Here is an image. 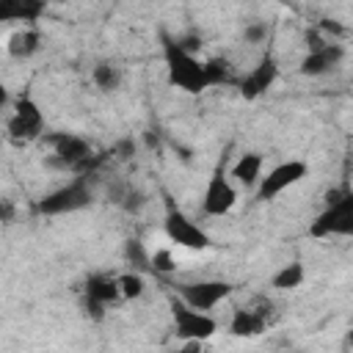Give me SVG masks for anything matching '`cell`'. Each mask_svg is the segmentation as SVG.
<instances>
[{
    "instance_id": "6da1fadb",
    "label": "cell",
    "mask_w": 353,
    "mask_h": 353,
    "mask_svg": "<svg viewBox=\"0 0 353 353\" xmlns=\"http://www.w3.org/2000/svg\"><path fill=\"white\" fill-rule=\"evenodd\" d=\"M163 55H165V69H168L171 85H176L188 94H201L204 88H210L207 63L199 61L196 52H190L179 41H171L168 36H163Z\"/></svg>"
},
{
    "instance_id": "7a4b0ae2",
    "label": "cell",
    "mask_w": 353,
    "mask_h": 353,
    "mask_svg": "<svg viewBox=\"0 0 353 353\" xmlns=\"http://www.w3.org/2000/svg\"><path fill=\"white\" fill-rule=\"evenodd\" d=\"M312 237H353V190H328L323 212L309 226Z\"/></svg>"
},
{
    "instance_id": "3957f363",
    "label": "cell",
    "mask_w": 353,
    "mask_h": 353,
    "mask_svg": "<svg viewBox=\"0 0 353 353\" xmlns=\"http://www.w3.org/2000/svg\"><path fill=\"white\" fill-rule=\"evenodd\" d=\"M171 317H174L176 336L185 339V342H190V339L204 342V339H210L218 331V323H215V317L210 312L193 309L182 298H171Z\"/></svg>"
},
{
    "instance_id": "277c9868",
    "label": "cell",
    "mask_w": 353,
    "mask_h": 353,
    "mask_svg": "<svg viewBox=\"0 0 353 353\" xmlns=\"http://www.w3.org/2000/svg\"><path fill=\"white\" fill-rule=\"evenodd\" d=\"M91 201H94V196H91L88 182H85L83 176H77V179H72L69 185H63V188L47 193V196L36 204V210L44 212V215H63V212H77V210L88 207Z\"/></svg>"
},
{
    "instance_id": "5b68a950",
    "label": "cell",
    "mask_w": 353,
    "mask_h": 353,
    "mask_svg": "<svg viewBox=\"0 0 353 353\" xmlns=\"http://www.w3.org/2000/svg\"><path fill=\"white\" fill-rule=\"evenodd\" d=\"M6 130L14 141H33L41 135L44 130V116L39 110V105L33 102L30 94H19L14 102V110L6 121Z\"/></svg>"
},
{
    "instance_id": "8992f818",
    "label": "cell",
    "mask_w": 353,
    "mask_h": 353,
    "mask_svg": "<svg viewBox=\"0 0 353 353\" xmlns=\"http://www.w3.org/2000/svg\"><path fill=\"white\" fill-rule=\"evenodd\" d=\"M306 171H309V165H306L303 160H284V163L273 165V168L259 179V185H256V199H259V201H273L281 190L298 185V182L306 176Z\"/></svg>"
},
{
    "instance_id": "52a82bcc",
    "label": "cell",
    "mask_w": 353,
    "mask_h": 353,
    "mask_svg": "<svg viewBox=\"0 0 353 353\" xmlns=\"http://www.w3.org/2000/svg\"><path fill=\"white\" fill-rule=\"evenodd\" d=\"M52 143V157L50 163L55 168H72V171H83V165L94 157L91 154V146L77 138V135H69V132H61V135H52L47 138Z\"/></svg>"
},
{
    "instance_id": "ba28073f",
    "label": "cell",
    "mask_w": 353,
    "mask_h": 353,
    "mask_svg": "<svg viewBox=\"0 0 353 353\" xmlns=\"http://www.w3.org/2000/svg\"><path fill=\"white\" fill-rule=\"evenodd\" d=\"M229 292H232V284L221 281V279L179 284V298L185 303H190L193 309H201V312H212L223 298H229Z\"/></svg>"
},
{
    "instance_id": "9c48e42d",
    "label": "cell",
    "mask_w": 353,
    "mask_h": 353,
    "mask_svg": "<svg viewBox=\"0 0 353 353\" xmlns=\"http://www.w3.org/2000/svg\"><path fill=\"white\" fill-rule=\"evenodd\" d=\"M234 204H237V190H234L232 179L226 176L223 168H215L212 176H210V182H207V190H204V199H201V210H204L207 215L221 218V215H226Z\"/></svg>"
},
{
    "instance_id": "30bf717a",
    "label": "cell",
    "mask_w": 353,
    "mask_h": 353,
    "mask_svg": "<svg viewBox=\"0 0 353 353\" xmlns=\"http://www.w3.org/2000/svg\"><path fill=\"white\" fill-rule=\"evenodd\" d=\"M165 234H168L171 243L182 245V248H190V251H204L210 245L207 232L201 226H196L185 212H179L174 207L165 215Z\"/></svg>"
},
{
    "instance_id": "8fae6325",
    "label": "cell",
    "mask_w": 353,
    "mask_h": 353,
    "mask_svg": "<svg viewBox=\"0 0 353 353\" xmlns=\"http://www.w3.org/2000/svg\"><path fill=\"white\" fill-rule=\"evenodd\" d=\"M121 298V287H119V279L113 276H105V273H97L85 281V306L91 309L94 317H102V309L110 306L113 301Z\"/></svg>"
},
{
    "instance_id": "7c38bea8",
    "label": "cell",
    "mask_w": 353,
    "mask_h": 353,
    "mask_svg": "<svg viewBox=\"0 0 353 353\" xmlns=\"http://www.w3.org/2000/svg\"><path fill=\"white\" fill-rule=\"evenodd\" d=\"M276 77H279L276 58H273L270 52H265V55L259 58V63L240 80V94H243L245 99H256V97H262V94L276 83Z\"/></svg>"
},
{
    "instance_id": "4fadbf2b",
    "label": "cell",
    "mask_w": 353,
    "mask_h": 353,
    "mask_svg": "<svg viewBox=\"0 0 353 353\" xmlns=\"http://www.w3.org/2000/svg\"><path fill=\"white\" fill-rule=\"evenodd\" d=\"M342 58H345L342 44H336V41H325L320 50H309V55L301 61V74H306V77L328 74L334 66H339Z\"/></svg>"
},
{
    "instance_id": "5bb4252c",
    "label": "cell",
    "mask_w": 353,
    "mask_h": 353,
    "mask_svg": "<svg viewBox=\"0 0 353 353\" xmlns=\"http://www.w3.org/2000/svg\"><path fill=\"white\" fill-rule=\"evenodd\" d=\"M44 8H47L44 0H0V19L19 22V25H36Z\"/></svg>"
},
{
    "instance_id": "9a60e30c",
    "label": "cell",
    "mask_w": 353,
    "mask_h": 353,
    "mask_svg": "<svg viewBox=\"0 0 353 353\" xmlns=\"http://www.w3.org/2000/svg\"><path fill=\"white\" fill-rule=\"evenodd\" d=\"M268 323H270V317H268L262 309H248V306H243V309H234L232 323H229V331H232L234 336H259V334L268 328Z\"/></svg>"
},
{
    "instance_id": "2e32d148",
    "label": "cell",
    "mask_w": 353,
    "mask_h": 353,
    "mask_svg": "<svg viewBox=\"0 0 353 353\" xmlns=\"http://www.w3.org/2000/svg\"><path fill=\"white\" fill-rule=\"evenodd\" d=\"M232 179L240 182L243 188L259 185V179H262V154H259V152H245V154H240V157L234 160V165H232Z\"/></svg>"
},
{
    "instance_id": "e0dca14e",
    "label": "cell",
    "mask_w": 353,
    "mask_h": 353,
    "mask_svg": "<svg viewBox=\"0 0 353 353\" xmlns=\"http://www.w3.org/2000/svg\"><path fill=\"white\" fill-rule=\"evenodd\" d=\"M39 41H41L39 30H36L33 25H22L17 33L8 36L6 50H8V55H14V58H28V55H33V52L39 50Z\"/></svg>"
},
{
    "instance_id": "ac0fdd59",
    "label": "cell",
    "mask_w": 353,
    "mask_h": 353,
    "mask_svg": "<svg viewBox=\"0 0 353 353\" xmlns=\"http://www.w3.org/2000/svg\"><path fill=\"white\" fill-rule=\"evenodd\" d=\"M303 279H306V270H303V262H290V265H284V268H279L276 273H273V279H270V284L276 287V290H295V287H301L303 284Z\"/></svg>"
},
{
    "instance_id": "d6986e66",
    "label": "cell",
    "mask_w": 353,
    "mask_h": 353,
    "mask_svg": "<svg viewBox=\"0 0 353 353\" xmlns=\"http://www.w3.org/2000/svg\"><path fill=\"white\" fill-rule=\"evenodd\" d=\"M91 80L99 91H116L121 85V69L113 63H97L91 72Z\"/></svg>"
},
{
    "instance_id": "ffe728a7",
    "label": "cell",
    "mask_w": 353,
    "mask_h": 353,
    "mask_svg": "<svg viewBox=\"0 0 353 353\" xmlns=\"http://www.w3.org/2000/svg\"><path fill=\"white\" fill-rule=\"evenodd\" d=\"M119 287H121V298H127V301H135V298H141V295H143V290H146V284H143V276H141L138 270L121 273V276H119Z\"/></svg>"
},
{
    "instance_id": "44dd1931",
    "label": "cell",
    "mask_w": 353,
    "mask_h": 353,
    "mask_svg": "<svg viewBox=\"0 0 353 353\" xmlns=\"http://www.w3.org/2000/svg\"><path fill=\"white\" fill-rule=\"evenodd\" d=\"M124 256H127V262L138 270V268H152V254L143 248V243L141 240H130L127 245H124Z\"/></svg>"
},
{
    "instance_id": "7402d4cb",
    "label": "cell",
    "mask_w": 353,
    "mask_h": 353,
    "mask_svg": "<svg viewBox=\"0 0 353 353\" xmlns=\"http://www.w3.org/2000/svg\"><path fill=\"white\" fill-rule=\"evenodd\" d=\"M152 270L154 273H174L176 270V259H174L171 248H157L152 254Z\"/></svg>"
},
{
    "instance_id": "603a6c76",
    "label": "cell",
    "mask_w": 353,
    "mask_h": 353,
    "mask_svg": "<svg viewBox=\"0 0 353 353\" xmlns=\"http://www.w3.org/2000/svg\"><path fill=\"white\" fill-rule=\"evenodd\" d=\"M204 63H207L210 85H215V83H226V80H229V63H226V58H210V61H204Z\"/></svg>"
},
{
    "instance_id": "cb8c5ba5",
    "label": "cell",
    "mask_w": 353,
    "mask_h": 353,
    "mask_svg": "<svg viewBox=\"0 0 353 353\" xmlns=\"http://www.w3.org/2000/svg\"><path fill=\"white\" fill-rule=\"evenodd\" d=\"M268 33H270V28H268L265 22H259V19H254V22H248V25L243 28V39H245L248 44H265V39H268Z\"/></svg>"
},
{
    "instance_id": "d4e9b609",
    "label": "cell",
    "mask_w": 353,
    "mask_h": 353,
    "mask_svg": "<svg viewBox=\"0 0 353 353\" xmlns=\"http://www.w3.org/2000/svg\"><path fill=\"white\" fill-rule=\"evenodd\" d=\"M127 212H138L143 204H146V199H143V193L141 190H135V188H127V193H124V199L119 201Z\"/></svg>"
},
{
    "instance_id": "484cf974",
    "label": "cell",
    "mask_w": 353,
    "mask_h": 353,
    "mask_svg": "<svg viewBox=\"0 0 353 353\" xmlns=\"http://www.w3.org/2000/svg\"><path fill=\"white\" fill-rule=\"evenodd\" d=\"M347 345H350V347H353V328H350V331H347Z\"/></svg>"
}]
</instances>
